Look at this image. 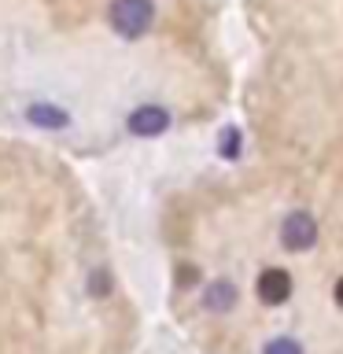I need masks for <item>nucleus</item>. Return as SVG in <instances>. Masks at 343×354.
Masks as SVG:
<instances>
[{
  "mask_svg": "<svg viewBox=\"0 0 343 354\" xmlns=\"http://www.w3.org/2000/svg\"><path fill=\"white\" fill-rule=\"evenodd\" d=\"M30 122H37V126H48V129H63L66 126V115L59 107H30Z\"/></svg>",
  "mask_w": 343,
  "mask_h": 354,
  "instance_id": "nucleus-6",
  "label": "nucleus"
},
{
  "mask_svg": "<svg viewBox=\"0 0 343 354\" xmlns=\"http://www.w3.org/2000/svg\"><path fill=\"white\" fill-rule=\"evenodd\" d=\"M336 303L343 306V277H340V284H336Z\"/></svg>",
  "mask_w": 343,
  "mask_h": 354,
  "instance_id": "nucleus-9",
  "label": "nucleus"
},
{
  "mask_svg": "<svg viewBox=\"0 0 343 354\" xmlns=\"http://www.w3.org/2000/svg\"><path fill=\"white\" fill-rule=\"evenodd\" d=\"M237 144H240V133L237 129H225V137H221V151H225L229 159L237 155Z\"/></svg>",
  "mask_w": 343,
  "mask_h": 354,
  "instance_id": "nucleus-8",
  "label": "nucleus"
},
{
  "mask_svg": "<svg viewBox=\"0 0 343 354\" xmlns=\"http://www.w3.org/2000/svg\"><path fill=\"white\" fill-rule=\"evenodd\" d=\"M281 236H284L288 251H306L310 243H314V236H317V225H314V218H310L306 210H295V214L284 218Z\"/></svg>",
  "mask_w": 343,
  "mask_h": 354,
  "instance_id": "nucleus-2",
  "label": "nucleus"
},
{
  "mask_svg": "<svg viewBox=\"0 0 343 354\" xmlns=\"http://www.w3.org/2000/svg\"><path fill=\"white\" fill-rule=\"evenodd\" d=\"M151 19H155L151 0H115V4H111V26H115L122 37H140V33L151 26Z\"/></svg>",
  "mask_w": 343,
  "mask_h": 354,
  "instance_id": "nucleus-1",
  "label": "nucleus"
},
{
  "mask_svg": "<svg viewBox=\"0 0 343 354\" xmlns=\"http://www.w3.org/2000/svg\"><path fill=\"white\" fill-rule=\"evenodd\" d=\"M237 303V288L229 281H218L214 288H207V310H229Z\"/></svg>",
  "mask_w": 343,
  "mask_h": 354,
  "instance_id": "nucleus-5",
  "label": "nucleus"
},
{
  "mask_svg": "<svg viewBox=\"0 0 343 354\" xmlns=\"http://www.w3.org/2000/svg\"><path fill=\"white\" fill-rule=\"evenodd\" d=\"M166 126H170V118H166L163 107H137L129 115V133L133 137H159Z\"/></svg>",
  "mask_w": 343,
  "mask_h": 354,
  "instance_id": "nucleus-3",
  "label": "nucleus"
},
{
  "mask_svg": "<svg viewBox=\"0 0 343 354\" xmlns=\"http://www.w3.org/2000/svg\"><path fill=\"white\" fill-rule=\"evenodd\" d=\"M266 354H303V351H299L295 339H277V343H270V347H266Z\"/></svg>",
  "mask_w": 343,
  "mask_h": 354,
  "instance_id": "nucleus-7",
  "label": "nucleus"
},
{
  "mask_svg": "<svg viewBox=\"0 0 343 354\" xmlns=\"http://www.w3.org/2000/svg\"><path fill=\"white\" fill-rule=\"evenodd\" d=\"M259 295H262V303H284L288 295H292V277H288L284 270H266L259 277Z\"/></svg>",
  "mask_w": 343,
  "mask_h": 354,
  "instance_id": "nucleus-4",
  "label": "nucleus"
}]
</instances>
